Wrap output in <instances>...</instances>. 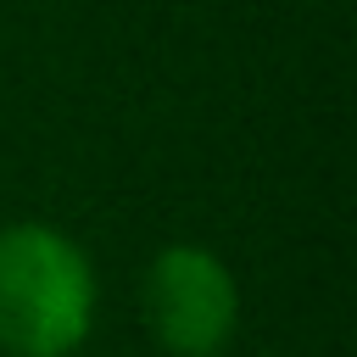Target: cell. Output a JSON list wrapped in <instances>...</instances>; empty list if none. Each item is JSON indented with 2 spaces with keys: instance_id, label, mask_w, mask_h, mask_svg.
<instances>
[{
  "instance_id": "6da1fadb",
  "label": "cell",
  "mask_w": 357,
  "mask_h": 357,
  "mask_svg": "<svg viewBox=\"0 0 357 357\" xmlns=\"http://www.w3.org/2000/svg\"><path fill=\"white\" fill-rule=\"evenodd\" d=\"M95 329V268L50 223H0V357H73Z\"/></svg>"
},
{
  "instance_id": "7a4b0ae2",
  "label": "cell",
  "mask_w": 357,
  "mask_h": 357,
  "mask_svg": "<svg viewBox=\"0 0 357 357\" xmlns=\"http://www.w3.org/2000/svg\"><path fill=\"white\" fill-rule=\"evenodd\" d=\"M139 312L167 357H218L240 329V284L206 245H162L139 279Z\"/></svg>"
}]
</instances>
